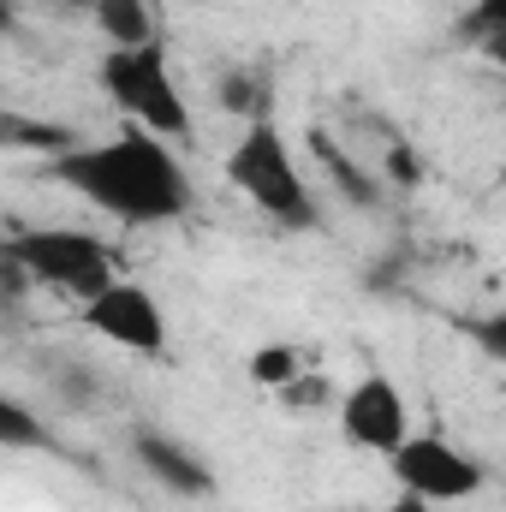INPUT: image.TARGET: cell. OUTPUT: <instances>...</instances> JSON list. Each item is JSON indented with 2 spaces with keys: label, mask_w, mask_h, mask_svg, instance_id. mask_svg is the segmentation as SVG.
<instances>
[{
  "label": "cell",
  "mask_w": 506,
  "mask_h": 512,
  "mask_svg": "<svg viewBox=\"0 0 506 512\" xmlns=\"http://www.w3.org/2000/svg\"><path fill=\"white\" fill-rule=\"evenodd\" d=\"M36 376L48 387V399L66 405V411H96L102 393H108V376H102L84 352H66V346H48V358L36 364Z\"/></svg>",
  "instance_id": "30bf717a"
},
{
  "label": "cell",
  "mask_w": 506,
  "mask_h": 512,
  "mask_svg": "<svg viewBox=\"0 0 506 512\" xmlns=\"http://www.w3.org/2000/svg\"><path fill=\"white\" fill-rule=\"evenodd\" d=\"M310 155H316V167H322V179L334 185V197L346 203V209H376L381 191H387V179L376 173V161H364V155H352L340 137H328V131H310Z\"/></svg>",
  "instance_id": "9c48e42d"
},
{
  "label": "cell",
  "mask_w": 506,
  "mask_h": 512,
  "mask_svg": "<svg viewBox=\"0 0 506 512\" xmlns=\"http://www.w3.org/2000/svg\"><path fill=\"white\" fill-rule=\"evenodd\" d=\"M6 268H18L36 292H60L72 304L102 298L120 280V256L90 227H24L6 239Z\"/></svg>",
  "instance_id": "3957f363"
},
{
  "label": "cell",
  "mask_w": 506,
  "mask_h": 512,
  "mask_svg": "<svg viewBox=\"0 0 506 512\" xmlns=\"http://www.w3.org/2000/svg\"><path fill=\"white\" fill-rule=\"evenodd\" d=\"M42 6H54V12H84V18H90L96 0H42Z\"/></svg>",
  "instance_id": "d6986e66"
},
{
  "label": "cell",
  "mask_w": 506,
  "mask_h": 512,
  "mask_svg": "<svg viewBox=\"0 0 506 512\" xmlns=\"http://www.w3.org/2000/svg\"><path fill=\"white\" fill-rule=\"evenodd\" d=\"M90 24H96V36L108 48H149V42H161L155 0H96Z\"/></svg>",
  "instance_id": "8fae6325"
},
{
  "label": "cell",
  "mask_w": 506,
  "mask_h": 512,
  "mask_svg": "<svg viewBox=\"0 0 506 512\" xmlns=\"http://www.w3.org/2000/svg\"><path fill=\"white\" fill-rule=\"evenodd\" d=\"M96 90L126 114V126H143L167 143L191 137V102L173 78V54L167 42L149 48H102L96 60Z\"/></svg>",
  "instance_id": "277c9868"
},
{
  "label": "cell",
  "mask_w": 506,
  "mask_h": 512,
  "mask_svg": "<svg viewBox=\"0 0 506 512\" xmlns=\"http://www.w3.org/2000/svg\"><path fill=\"white\" fill-rule=\"evenodd\" d=\"M274 399H280V411H292V417H310V411H334V405H340V387L328 382L322 370H304L298 382H286Z\"/></svg>",
  "instance_id": "9a60e30c"
},
{
  "label": "cell",
  "mask_w": 506,
  "mask_h": 512,
  "mask_svg": "<svg viewBox=\"0 0 506 512\" xmlns=\"http://www.w3.org/2000/svg\"><path fill=\"white\" fill-rule=\"evenodd\" d=\"M131 459L143 465V477H149L155 489H167V495H179V501H209V495L221 489L215 471H209V459H203L191 441L167 435V429H137V435H131Z\"/></svg>",
  "instance_id": "ba28073f"
},
{
  "label": "cell",
  "mask_w": 506,
  "mask_h": 512,
  "mask_svg": "<svg viewBox=\"0 0 506 512\" xmlns=\"http://www.w3.org/2000/svg\"><path fill=\"white\" fill-rule=\"evenodd\" d=\"M227 179L239 185V197L262 221H274L286 233H316L322 227V197H316L292 137L274 126V114L239 126L233 149H227Z\"/></svg>",
  "instance_id": "7a4b0ae2"
},
{
  "label": "cell",
  "mask_w": 506,
  "mask_h": 512,
  "mask_svg": "<svg viewBox=\"0 0 506 512\" xmlns=\"http://www.w3.org/2000/svg\"><path fill=\"white\" fill-rule=\"evenodd\" d=\"M370 512H447V507H435V501H423V495H411V489H399L393 501H381V507Z\"/></svg>",
  "instance_id": "ac0fdd59"
},
{
  "label": "cell",
  "mask_w": 506,
  "mask_h": 512,
  "mask_svg": "<svg viewBox=\"0 0 506 512\" xmlns=\"http://www.w3.org/2000/svg\"><path fill=\"white\" fill-rule=\"evenodd\" d=\"M78 322H84L90 340H102V346H114V352H131V358H149V364H161V358H167V340H173L161 298H155L143 280H126V274H120L102 298L78 304Z\"/></svg>",
  "instance_id": "5b68a950"
},
{
  "label": "cell",
  "mask_w": 506,
  "mask_h": 512,
  "mask_svg": "<svg viewBox=\"0 0 506 512\" xmlns=\"http://www.w3.org/2000/svg\"><path fill=\"white\" fill-rule=\"evenodd\" d=\"M334 417H340L346 447L376 453V459H393L411 441V405H405V393H399V382L387 370H364L358 382L340 387Z\"/></svg>",
  "instance_id": "52a82bcc"
},
{
  "label": "cell",
  "mask_w": 506,
  "mask_h": 512,
  "mask_svg": "<svg viewBox=\"0 0 506 512\" xmlns=\"http://www.w3.org/2000/svg\"><path fill=\"white\" fill-rule=\"evenodd\" d=\"M0 441H6V447H42V441H48V429L30 417V405H24V399H0Z\"/></svg>",
  "instance_id": "2e32d148"
},
{
  "label": "cell",
  "mask_w": 506,
  "mask_h": 512,
  "mask_svg": "<svg viewBox=\"0 0 506 512\" xmlns=\"http://www.w3.org/2000/svg\"><path fill=\"white\" fill-rule=\"evenodd\" d=\"M215 108L233 114L239 126L268 120V78H262L256 66H221V78H215Z\"/></svg>",
  "instance_id": "7c38bea8"
},
{
  "label": "cell",
  "mask_w": 506,
  "mask_h": 512,
  "mask_svg": "<svg viewBox=\"0 0 506 512\" xmlns=\"http://www.w3.org/2000/svg\"><path fill=\"white\" fill-rule=\"evenodd\" d=\"M471 340H477V352H483L489 364H506V304L471 322Z\"/></svg>",
  "instance_id": "e0dca14e"
},
{
  "label": "cell",
  "mask_w": 506,
  "mask_h": 512,
  "mask_svg": "<svg viewBox=\"0 0 506 512\" xmlns=\"http://www.w3.org/2000/svg\"><path fill=\"white\" fill-rule=\"evenodd\" d=\"M310 364H304V352L298 346H286V340H268V346H256L251 352V382L268 387V393H280L286 382H298Z\"/></svg>",
  "instance_id": "5bb4252c"
},
{
  "label": "cell",
  "mask_w": 506,
  "mask_h": 512,
  "mask_svg": "<svg viewBox=\"0 0 506 512\" xmlns=\"http://www.w3.org/2000/svg\"><path fill=\"white\" fill-rule=\"evenodd\" d=\"M387 471H393L399 489H411V495H423V501H435V507H459V501H477V495L489 489V465L471 459L459 441L429 435V429H423V435L411 429V441L387 459Z\"/></svg>",
  "instance_id": "8992f818"
},
{
  "label": "cell",
  "mask_w": 506,
  "mask_h": 512,
  "mask_svg": "<svg viewBox=\"0 0 506 512\" xmlns=\"http://www.w3.org/2000/svg\"><path fill=\"white\" fill-rule=\"evenodd\" d=\"M453 36H459L465 48H477L483 60L506 66V0H471V6L459 12Z\"/></svg>",
  "instance_id": "4fadbf2b"
},
{
  "label": "cell",
  "mask_w": 506,
  "mask_h": 512,
  "mask_svg": "<svg viewBox=\"0 0 506 512\" xmlns=\"http://www.w3.org/2000/svg\"><path fill=\"white\" fill-rule=\"evenodd\" d=\"M48 173L120 227H173L191 215V179L173 143L143 126H126L102 143H72L48 161Z\"/></svg>",
  "instance_id": "6da1fadb"
}]
</instances>
